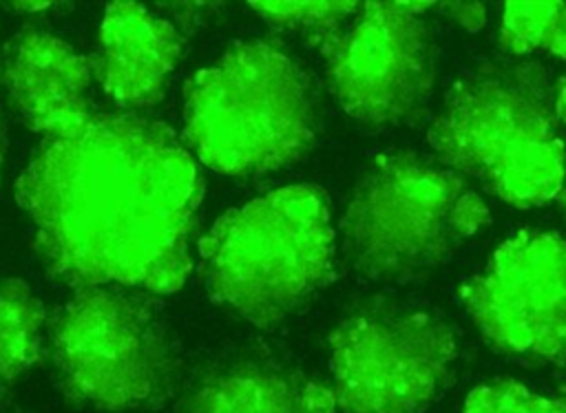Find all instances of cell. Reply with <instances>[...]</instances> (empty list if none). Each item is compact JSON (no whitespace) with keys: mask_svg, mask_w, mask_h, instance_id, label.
<instances>
[{"mask_svg":"<svg viewBox=\"0 0 566 413\" xmlns=\"http://www.w3.org/2000/svg\"><path fill=\"white\" fill-rule=\"evenodd\" d=\"M201 192L195 157L168 126L93 110L44 135L18 179L51 274L161 294L192 269Z\"/></svg>","mask_w":566,"mask_h":413,"instance_id":"obj_1","label":"cell"},{"mask_svg":"<svg viewBox=\"0 0 566 413\" xmlns=\"http://www.w3.org/2000/svg\"><path fill=\"white\" fill-rule=\"evenodd\" d=\"M548 77L537 62H504L455 82L429 130L440 161L509 205L551 201L564 186L566 152Z\"/></svg>","mask_w":566,"mask_h":413,"instance_id":"obj_2","label":"cell"},{"mask_svg":"<svg viewBox=\"0 0 566 413\" xmlns=\"http://www.w3.org/2000/svg\"><path fill=\"white\" fill-rule=\"evenodd\" d=\"M214 300L268 327L332 276L334 227L316 186H287L223 214L199 243Z\"/></svg>","mask_w":566,"mask_h":413,"instance_id":"obj_3","label":"cell"},{"mask_svg":"<svg viewBox=\"0 0 566 413\" xmlns=\"http://www.w3.org/2000/svg\"><path fill=\"white\" fill-rule=\"evenodd\" d=\"M184 121L188 146L208 168L268 172L312 144L316 97L287 53L252 40L234 44L190 80Z\"/></svg>","mask_w":566,"mask_h":413,"instance_id":"obj_4","label":"cell"},{"mask_svg":"<svg viewBox=\"0 0 566 413\" xmlns=\"http://www.w3.org/2000/svg\"><path fill=\"white\" fill-rule=\"evenodd\" d=\"M486 225L489 208L458 172L394 152L363 172L340 232L349 261L363 274L396 280L444 263Z\"/></svg>","mask_w":566,"mask_h":413,"instance_id":"obj_5","label":"cell"},{"mask_svg":"<svg viewBox=\"0 0 566 413\" xmlns=\"http://www.w3.org/2000/svg\"><path fill=\"white\" fill-rule=\"evenodd\" d=\"M69 398L102 411L159 402L175 380V351L148 305L111 285L77 287L51 329Z\"/></svg>","mask_w":566,"mask_h":413,"instance_id":"obj_6","label":"cell"},{"mask_svg":"<svg viewBox=\"0 0 566 413\" xmlns=\"http://www.w3.org/2000/svg\"><path fill=\"white\" fill-rule=\"evenodd\" d=\"M453 331L424 311L365 309L329 336L336 406L343 413H418L449 384Z\"/></svg>","mask_w":566,"mask_h":413,"instance_id":"obj_7","label":"cell"},{"mask_svg":"<svg viewBox=\"0 0 566 413\" xmlns=\"http://www.w3.org/2000/svg\"><path fill=\"white\" fill-rule=\"evenodd\" d=\"M334 97L367 126L416 117L433 88V46L411 2H367L323 38Z\"/></svg>","mask_w":566,"mask_h":413,"instance_id":"obj_8","label":"cell"},{"mask_svg":"<svg viewBox=\"0 0 566 413\" xmlns=\"http://www.w3.org/2000/svg\"><path fill=\"white\" fill-rule=\"evenodd\" d=\"M460 298L482 336L502 353L528 362H566V241L551 232H520Z\"/></svg>","mask_w":566,"mask_h":413,"instance_id":"obj_9","label":"cell"},{"mask_svg":"<svg viewBox=\"0 0 566 413\" xmlns=\"http://www.w3.org/2000/svg\"><path fill=\"white\" fill-rule=\"evenodd\" d=\"M181 57L175 27L137 2H111L102 18L93 75L124 108L157 104Z\"/></svg>","mask_w":566,"mask_h":413,"instance_id":"obj_10","label":"cell"},{"mask_svg":"<svg viewBox=\"0 0 566 413\" xmlns=\"http://www.w3.org/2000/svg\"><path fill=\"white\" fill-rule=\"evenodd\" d=\"M93 64L64 40L24 31L4 62V86L22 119L42 137L91 113L88 86Z\"/></svg>","mask_w":566,"mask_h":413,"instance_id":"obj_11","label":"cell"},{"mask_svg":"<svg viewBox=\"0 0 566 413\" xmlns=\"http://www.w3.org/2000/svg\"><path fill=\"white\" fill-rule=\"evenodd\" d=\"M179 413H336V398L301 371L243 360L199 378Z\"/></svg>","mask_w":566,"mask_h":413,"instance_id":"obj_12","label":"cell"},{"mask_svg":"<svg viewBox=\"0 0 566 413\" xmlns=\"http://www.w3.org/2000/svg\"><path fill=\"white\" fill-rule=\"evenodd\" d=\"M44 309L29 285L0 278V389L13 384L40 358Z\"/></svg>","mask_w":566,"mask_h":413,"instance_id":"obj_13","label":"cell"},{"mask_svg":"<svg viewBox=\"0 0 566 413\" xmlns=\"http://www.w3.org/2000/svg\"><path fill=\"white\" fill-rule=\"evenodd\" d=\"M500 44L515 55L548 53L566 60V2H506Z\"/></svg>","mask_w":566,"mask_h":413,"instance_id":"obj_14","label":"cell"},{"mask_svg":"<svg viewBox=\"0 0 566 413\" xmlns=\"http://www.w3.org/2000/svg\"><path fill=\"white\" fill-rule=\"evenodd\" d=\"M261 18L276 27L310 31L327 35L345 24L356 11L358 2H252Z\"/></svg>","mask_w":566,"mask_h":413,"instance_id":"obj_15","label":"cell"},{"mask_svg":"<svg viewBox=\"0 0 566 413\" xmlns=\"http://www.w3.org/2000/svg\"><path fill=\"white\" fill-rule=\"evenodd\" d=\"M464 413H566V400L539 395L513 380H495L467 395Z\"/></svg>","mask_w":566,"mask_h":413,"instance_id":"obj_16","label":"cell"},{"mask_svg":"<svg viewBox=\"0 0 566 413\" xmlns=\"http://www.w3.org/2000/svg\"><path fill=\"white\" fill-rule=\"evenodd\" d=\"M453 15L460 24H464L467 29H480L486 20L484 7L482 4H453Z\"/></svg>","mask_w":566,"mask_h":413,"instance_id":"obj_17","label":"cell"},{"mask_svg":"<svg viewBox=\"0 0 566 413\" xmlns=\"http://www.w3.org/2000/svg\"><path fill=\"white\" fill-rule=\"evenodd\" d=\"M555 115L562 124H566V77H562L555 86Z\"/></svg>","mask_w":566,"mask_h":413,"instance_id":"obj_18","label":"cell"},{"mask_svg":"<svg viewBox=\"0 0 566 413\" xmlns=\"http://www.w3.org/2000/svg\"><path fill=\"white\" fill-rule=\"evenodd\" d=\"M0 168H2V133H0Z\"/></svg>","mask_w":566,"mask_h":413,"instance_id":"obj_19","label":"cell"},{"mask_svg":"<svg viewBox=\"0 0 566 413\" xmlns=\"http://www.w3.org/2000/svg\"><path fill=\"white\" fill-rule=\"evenodd\" d=\"M562 201H564V210H566V190H564V194H562Z\"/></svg>","mask_w":566,"mask_h":413,"instance_id":"obj_20","label":"cell"}]
</instances>
